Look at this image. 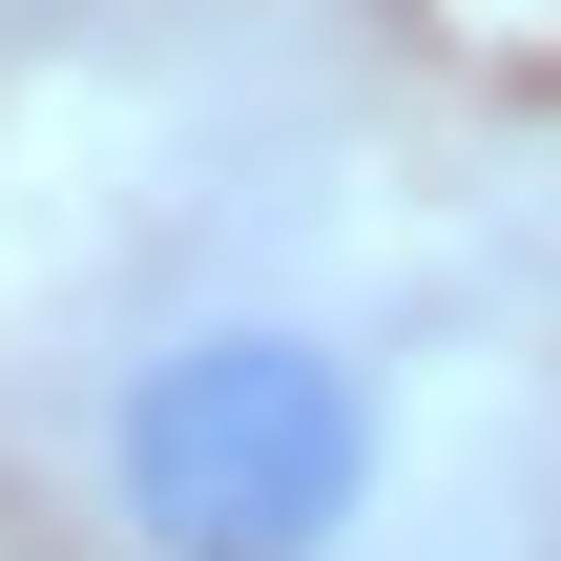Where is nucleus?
Instances as JSON below:
<instances>
[{"label":"nucleus","mask_w":561,"mask_h":561,"mask_svg":"<svg viewBox=\"0 0 561 561\" xmlns=\"http://www.w3.org/2000/svg\"><path fill=\"white\" fill-rule=\"evenodd\" d=\"M62 500L104 561H354L396 500V354L333 291H167L62 375Z\"/></svg>","instance_id":"nucleus-1"}]
</instances>
